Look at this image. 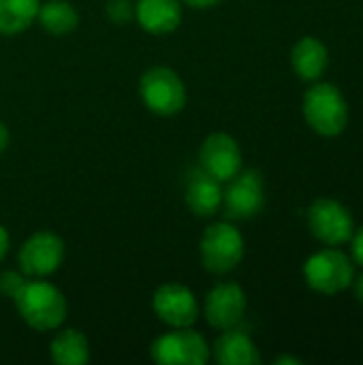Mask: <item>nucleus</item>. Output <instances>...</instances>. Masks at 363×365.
<instances>
[{"instance_id":"20e7f679","label":"nucleus","mask_w":363,"mask_h":365,"mask_svg":"<svg viewBox=\"0 0 363 365\" xmlns=\"http://www.w3.org/2000/svg\"><path fill=\"white\" fill-rule=\"evenodd\" d=\"M306 284L323 295H336L353 284V261L336 246L315 252L304 265Z\"/></svg>"},{"instance_id":"1a4fd4ad","label":"nucleus","mask_w":363,"mask_h":365,"mask_svg":"<svg viewBox=\"0 0 363 365\" xmlns=\"http://www.w3.org/2000/svg\"><path fill=\"white\" fill-rule=\"evenodd\" d=\"M64 261V242L51 231H39L30 235L19 255L17 263L24 276L28 278H45L53 274Z\"/></svg>"},{"instance_id":"9d476101","label":"nucleus","mask_w":363,"mask_h":365,"mask_svg":"<svg viewBox=\"0 0 363 365\" xmlns=\"http://www.w3.org/2000/svg\"><path fill=\"white\" fill-rule=\"evenodd\" d=\"M154 314L169 327H193L199 317V304L195 293L178 282H167L156 289L152 297Z\"/></svg>"},{"instance_id":"a878e982","label":"nucleus","mask_w":363,"mask_h":365,"mask_svg":"<svg viewBox=\"0 0 363 365\" xmlns=\"http://www.w3.org/2000/svg\"><path fill=\"white\" fill-rule=\"evenodd\" d=\"M274 364L276 365H282V364H291V365H302V359H297V357H278V359H274Z\"/></svg>"},{"instance_id":"393cba45","label":"nucleus","mask_w":363,"mask_h":365,"mask_svg":"<svg viewBox=\"0 0 363 365\" xmlns=\"http://www.w3.org/2000/svg\"><path fill=\"white\" fill-rule=\"evenodd\" d=\"M9 141H11V135H9V128L0 122V154L9 148Z\"/></svg>"},{"instance_id":"0eeeda50","label":"nucleus","mask_w":363,"mask_h":365,"mask_svg":"<svg viewBox=\"0 0 363 365\" xmlns=\"http://www.w3.org/2000/svg\"><path fill=\"white\" fill-rule=\"evenodd\" d=\"M308 227L310 233L327 246H342L351 242L355 233L351 212L336 199H317L308 210Z\"/></svg>"},{"instance_id":"9b49d317","label":"nucleus","mask_w":363,"mask_h":365,"mask_svg":"<svg viewBox=\"0 0 363 365\" xmlns=\"http://www.w3.org/2000/svg\"><path fill=\"white\" fill-rule=\"evenodd\" d=\"M205 321L214 329H231L237 327L246 314V293L235 282H220L216 284L203 304Z\"/></svg>"},{"instance_id":"dca6fc26","label":"nucleus","mask_w":363,"mask_h":365,"mask_svg":"<svg viewBox=\"0 0 363 365\" xmlns=\"http://www.w3.org/2000/svg\"><path fill=\"white\" fill-rule=\"evenodd\" d=\"M186 205L195 216H214L223 205V186L203 169L186 186Z\"/></svg>"},{"instance_id":"7ed1b4c3","label":"nucleus","mask_w":363,"mask_h":365,"mask_svg":"<svg viewBox=\"0 0 363 365\" xmlns=\"http://www.w3.org/2000/svg\"><path fill=\"white\" fill-rule=\"evenodd\" d=\"M201 265L216 276L233 272L244 259V237L229 222H214L203 231L199 244Z\"/></svg>"},{"instance_id":"39448f33","label":"nucleus","mask_w":363,"mask_h":365,"mask_svg":"<svg viewBox=\"0 0 363 365\" xmlns=\"http://www.w3.org/2000/svg\"><path fill=\"white\" fill-rule=\"evenodd\" d=\"M145 107L156 115H178L186 107V86L173 68L152 66L139 81Z\"/></svg>"},{"instance_id":"f257e3e1","label":"nucleus","mask_w":363,"mask_h":365,"mask_svg":"<svg viewBox=\"0 0 363 365\" xmlns=\"http://www.w3.org/2000/svg\"><path fill=\"white\" fill-rule=\"evenodd\" d=\"M15 302L17 314L34 331L58 329L66 319V299L49 282L43 280H24L19 291L11 297Z\"/></svg>"},{"instance_id":"bb28decb","label":"nucleus","mask_w":363,"mask_h":365,"mask_svg":"<svg viewBox=\"0 0 363 365\" xmlns=\"http://www.w3.org/2000/svg\"><path fill=\"white\" fill-rule=\"evenodd\" d=\"M355 297H357L359 304H363V274L355 280Z\"/></svg>"},{"instance_id":"aec40b11","label":"nucleus","mask_w":363,"mask_h":365,"mask_svg":"<svg viewBox=\"0 0 363 365\" xmlns=\"http://www.w3.org/2000/svg\"><path fill=\"white\" fill-rule=\"evenodd\" d=\"M107 15L116 24H126L131 17H135V6L128 0H109Z\"/></svg>"},{"instance_id":"6ab92c4d","label":"nucleus","mask_w":363,"mask_h":365,"mask_svg":"<svg viewBox=\"0 0 363 365\" xmlns=\"http://www.w3.org/2000/svg\"><path fill=\"white\" fill-rule=\"evenodd\" d=\"M36 19L49 34H68L77 28L79 13L66 0H47L39 6Z\"/></svg>"},{"instance_id":"ddd939ff","label":"nucleus","mask_w":363,"mask_h":365,"mask_svg":"<svg viewBox=\"0 0 363 365\" xmlns=\"http://www.w3.org/2000/svg\"><path fill=\"white\" fill-rule=\"evenodd\" d=\"M135 17L139 26L150 34L173 32L182 21L180 0H139L135 4Z\"/></svg>"},{"instance_id":"5701e85b","label":"nucleus","mask_w":363,"mask_h":365,"mask_svg":"<svg viewBox=\"0 0 363 365\" xmlns=\"http://www.w3.org/2000/svg\"><path fill=\"white\" fill-rule=\"evenodd\" d=\"M180 2L190 9H212V6L220 4L223 0H180Z\"/></svg>"},{"instance_id":"4be33fe9","label":"nucleus","mask_w":363,"mask_h":365,"mask_svg":"<svg viewBox=\"0 0 363 365\" xmlns=\"http://www.w3.org/2000/svg\"><path fill=\"white\" fill-rule=\"evenodd\" d=\"M351 242H353V246H351L353 248V259H355V263H359L363 267V227L353 233Z\"/></svg>"},{"instance_id":"6e6552de","label":"nucleus","mask_w":363,"mask_h":365,"mask_svg":"<svg viewBox=\"0 0 363 365\" xmlns=\"http://www.w3.org/2000/svg\"><path fill=\"white\" fill-rule=\"evenodd\" d=\"M225 212L233 220H248L263 212L265 207V186L263 175L257 169L240 171L229 180L227 192H223Z\"/></svg>"},{"instance_id":"423d86ee","label":"nucleus","mask_w":363,"mask_h":365,"mask_svg":"<svg viewBox=\"0 0 363 365\" xmlns=\"http://www.w3.org/2000/svg\"><path fill=\"white\" fill-rule=\"evenodd\" d=\"M150 357L160 365H203L210 359V346L199 331L175 327L152 342Z\"/></svg>"},{"instance_id":"4468645a","label":"nucleus","mask_w":363,"mask_h":365,"mask_svg":"<svg viewBox=\"0 0 363 365\" xmlns=\"http://www.w3.org/2000/svg\"><path fill=\"white\" fill-rule=\"evenodd\" d=\"M214 359L220 365H257L261 364V355L259 349L255 346V342L250 340V336L237 327L225 329L214 346Z\"/></svg>"},{"instance_id":"a211bd4d","label":"nucleus","mask_w":363,"mask_h":365,"mask_svg":"<svg viewBox=\"0 0 363 365\" xmlns=\"http://www.w3.org/2000/svg\"><path fill=\"white\" fill-rule=\"evenodd\" d=\"M41 0H0V34L13 36L28 30L39 15Z\"/></svg>"},{"instance_id":"f8f14e48","label":"nucleus","mask_w":363,"mask_h":365,"mask_svg":"<svg viewBox=\"0 0 363 365\" xmlns=\"http://www.w3.org/2000/svg\"><path fill=\"white\" fill-rule=\"evenodd\" d=\"M199 165L218 182H229L242 171V150L231 135L212 133L199 150Z\"/></svg>"},{"instance_id":"f3484780","label":"nucleus","mask_w":363,"mask_h":365,"mask_svg":"<svg viewBox=\"0 0 363 365\" xmlns=\"http://www.w3.org/2000/svg\"><path fill=\"white\" fill-rule=\"evenodd\" d=\"M49 357L58 365H83L90 361L88 338L77 329H62L49 344Z\"/></svg>"},{"instance_id":"f03ea898","label":"nucleus","mask_w":363,"mask_h":365,"mask_svg":"<svg viewBox=\"0 0 363 365\" xmlns=\"http://www.w3.org/2000/svg\"><path fill=\"white\" fill-rule=\"evenodd\" d=\"M304 118L315 133L336 137L349 124L347 98L334 83H315L304 94Z\"/></svg>"},{"instance_id":"412c9836","label":"nucleus","mask_w":363,"mask_h":365,"mask_svg":"<svg viewBox=\"0 0 363 365\" xmlns=\"http://www.w3.org/2000/svg\"><path fill=\"white\" fill-rule=\"evenodd\" d=\"M21 284H24V276H21V274L11 272V269H9V272H2V276H0V293L13 297V295L19 291Z\"/></svg>"},{"instance_id":"b1692460","label":"nucleus","mask_w":363,"mask_h":365,"mask_svg":"<svg viewBox=\"0 0 363 365\" xmlns=\"http://www.w3.org/2000/svg\"><path fill=\"white\" fill-rule=\"evenodd\" d=\"M9 244H11L9 233H6V229L0 225V261H2V259H4V255L9 252Z\"/></svg>"},{"instance_id":"2eb2a0df","label":"nucleus","mask_w":363,"mask_h":365,"mask_svg":"<svg viewBox=\"0 0 363 365\" xmlns=\"http://www.w3.org/2000/svg\"><path fill=\"white\" fill-rule=\"evenodd\" d=\"M291 64L300 79L317 81L329 64L327 47L317 36H304L295 43L291 51Z\"/></svg>"}]
</instances>
